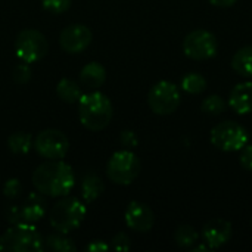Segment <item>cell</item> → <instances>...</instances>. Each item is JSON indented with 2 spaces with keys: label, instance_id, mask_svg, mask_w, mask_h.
I'll list each match as a JSON object with an SVG mask.
<instances>
[{
  "label": "cell",
  "instance_id": "17",
  "mask_svg": "<svg viewBox=\"0 0 252 252\" xmlns=\"http://www.w3.org/2000/svg\"><path fill=\"white\" fill-rule=\"evenodd\" d=\"M103 190H105V185L97 174L89 173L83 177V180H81V196H83L84 202H87V204L94 202L97 198H100Z\"/></svg>",
  "mask_w": 252,
  "mask_h": 252
},
{
  "label": "cell",
  "instance_id": "23",
  "mask_svg": "<svg viewBox=\"0 0 252 252\" xmlns=\"http://www.w3.org/2000/svg\"><path fill=\"white\" fill-rule=\"evenodd\" d=\"M198 238H199V235L189 224L179 226L174 233V241L180 248H192L198 242Z\"/></svg>",
  "mask_w": 252,
  "mask_h": 252
},
{
  "label": "cell",
  "instance_id": "1",
  "mask_svg": "<svg viewBox=\"0 0 252 252\" xmlns=\"http://www.w3.org/2000/svg\"><path fill=\"white\" fill-rule=\"evenodd\" d=\"M74 171L62 159H47L32 173V185L38 193L49 198L66 196L74 188Z\"/></svg>",
  "mask_w": 252,
  "mask_h": 252
},
{
  "label": "cell",
  "instance_id": "12",
  "mask_svg": "<svg viewBox=\"0 0 252 252\" xmlns=\"http://www.w3.org/2000/svg\"><path fill=\"white\" fill-rule=\"evenodd\" d=\"M92 31L83 24H74L65 27L59 34V44L68 53H80L92 41Z\"/></svg>",
  "mask_w": 252,
  "mask_h": 252
},
{
  "label": "cell",
  "instance_id": "10",
  "mask_svg": "<svg viewBox=\"0 0 252 252\" xmlns=\"http://www.w3.org/2000/svg\"><path fill=\"white\" fill-rule=\"evenodd\" d=\"M46 214V202L41 198V193H30L24 204L18 207H9L6 211V220L12 224L28 223L34 224L40 221Z\"/></svg>",
  "mask_w": 252,
  "mask_h": 252
},
{
  "label": "cell",
  "instance_id": "6",
  "mask_svg": "<svg viewBox=\"0 0 252 252\" xmlns=\"http://www.w3.org/2000/svg\"><path fill=\"white\" fill-rule=\"evenodd\" d=\"M210 139L217 149L224 152H236L248 143L250 136L239 123L223 121L211 130Z\"/></svg>",
  "mask_w": 252,
  "mask_h": 252
},
{
  "label": "cell",
  "instance_id": "8",
  "mask_svg": "<svg viewBox=\"0 0 252 252\" xmlns=\"http://www.w3.org/2000/svg\"><path fill=\"white\" fill-rule=\"evenodd\" d=\"M148 105L158 115H170L180 105V90L171 81H158L148 93Z\"/></svg>",
  "mask_w": 252,
  "mask_h": 252
},
{
  "label": "cell",
  "instance_id": "5",
  "mask_svg": "<svg viewBox=\"0 0 252 252\" xmlns=\"http://www.w3.org/2000/svg\"><path fill=\"white\" fill-rule=\"evenodd\" d=\"M140 161L130 149L115 152L106 165V174L115 185L127 186L131 185L140 174Z\"/></svg>",
  "mask_w": 252,
  "mask_h": 252
},
{
  "label": "cell",
  "instance_id": "29",
  "mask_svg": "<svg viewBox=\"0 0 252 252\" xmlns=\"http://www.w3.org/2000/svg\"><path fill=\"white\" fill-rule=\"evenodd\" d=\"M239 162L241 165L248 170L252 171V145H245L242 149H241V157H239Z\"/></svg>",
  "mask_w": 252,
  "mask_h": 252
},
{
  "label": "cell",
  "instance_id": "9",
  "mask_svg": "<svg viewBox=\"0 0 252 252\" xmlns=\"http://www.w3.org/2000/svg\"><path fill=\"white\" fill-rule=\"evenodd\" d=\"M219 43L213 32L207 30H195L183 40V52L193 61H205L217 53Z\"/></svg>",
  "mask_w": 252,
  "mask_h": 252
},
{
  "label": "cell",
  "instance_id": "7",
  "mask_svg": "<svg viewBox=\"0 0 252 252\" xmlns=\"http://www.w3.org/2000/svg\"><path fill=\"white\" fill-rule=\"evenodd\" d=\"M49 44L46 37L32 28L22 30L15 40V53L21 62L34 63L47 55Z\"/></svg>",
  "mask_w": 252,
  "mask_h": 252
},
{
  "label": "cell",
  "instance_id": "20",
  "mask_svg": "<svg viewBox=\"0 0 252 252\" xmlns=\"http://www.w3.org/2000/svg\"><path fill=\"white\" fill-rule=\"evenodd\" d=\"M34 143V139L30 133H24V131H18L9 136L7 139V146L13 154L18 155H25L31 151Z\"/></svg>",
  "mask_w": 252,
  "mask_h": 252
},
{
  "label": "cell",
  "instance_id": "28",
  "mask_svg": "<svg viewBox=\"0 0 252 252\" xmlns=\"http://www.w3.org/2000/svg\"><path fill=\"white\" fill-rule=\"evenodd\" d=\"M109 248H112L115 251H128L131 248V244H130V239L126 233H118L112 238Z\"/></svg>",
  "mask_w": 252,
  "mask_h": 252
},
{
  "label": "cell",
  "instance_id": "22",
  "mask_svg": "<svg viewBox=\"0 0 252 252\" xmlns=\"http://www.w3.org/2000/svg\"><path fill=\"white\" fill-rule=\"evenodd\" d=\"M182 89L189 94H198L202 93L207 89V78L198 72L186 74L182 78Z\"/></svg>",
  "mask_w": 252,
  "mask_h": 252
},
{
  "label": "cell",
  "instance_id": "11",
  "mask_svg": "<svg viewBox=\"0 0 252 252\" xmlns=\"http://www.w3.org/2000/svg\"><path fill=\"white\" fill-rule=\"evenodd\" d=\"M34 148L46 159H62L68 154L69 142L66 136L55 128L43 130L34 140Z\"/></svg>",
  "mask_w": 252,
  "mask_h": 252
},
{
  "label": "cell",
  "instance_id": "2",
  "mask_svg": "<svg viewBox=\"0 0 252 252\" xmlns=\"http://www.w3.org/2000/svg\"><path fill=\"white\" fill-rule=\"evenodd\" d=\"M114 108L108 96L100 92L81 94L78 100V117L81 124L90 131H102L112 120Z\"/></svg>",
  "mask_w": 252,
  "mask_h": 252
},
{
  "label": "cell",
  "instance_id": "19",
  "mask_svg": "<svg viewBox=\"0 0 252 252\" xmlns=\"http://www.w3.org/2000/svg\"><path fill=\"white\" fill-rule=\"evenodd\" d=\"M56 94L59 96L61 100L66 102V103H75L80 100L83 92L81 87L71 78H62L58 86H56Z\"/></svg>",
  "mask_w": 252,
  "mask_h": 252
},
{
  "label": "cell",
  "instance_id": "31",
  "mask_svg": "<svg viewBox=\"0 0 252 252\" xmlns=\"http://www.w3.org/2000/svg\"><path fill=\"white\" fill-rule=\"evenodd\" d=\"M86 250L90 252H102V251H108L109 250V245L105 244L103 241H93L92 244H89L86 247Z\"/></svg>",
  "mask_w": 252,
  "mask_h": 252
},
{
  "label": "cell",
  "instance_id": "3",
  "mask_svg": "<svg viewBox=\"0 0 252 252\" xmlns=\"http://www.w3.org/2000/svg\"><path fill=\"white\" fill-rule=\"evenodd\" d=\"M44 250V238L32 224L28 223L13 224L0 236V251L41 252Z\"/></svg>",
  "mask_w": 252,
  "mask_h": 252
},
{
  "label": "cell",
  "instance_id": "25",
  "mask_svg": "<svg viewBox=\"0 0 252 252\" xmlns=\"http://www.w3.org/2000/svg\"><path fill=\"white\" fill-rule=\"evenodd\" d=\"M41 4L50 13H63L71 7V0H41Z\"/></svg>",
  "mask_w": 252,
  "mask_h": 252
},
{
  "label": "cell",
  "instance_id": "32",
  "mask_svg": "<svg viewBox=\"0 0 252 252\" xmlns=\"http://www.w3.org/2000/svg\"><path fill=\"white\" fill-rule=\"evenodd\" d=\"M208 1L217 7H230L236 3V0H208Z\"/></svg>",
  "mask_w": 252,
  "mask_h": 252
},
{
  "label": "cell",
  "instance_id": "33",
  "mask_svg": "<svg viewBox=\"0 0 252 252\" xmlns=\"http://www.w3.org/2000/svg\"><path fill=\"white\" fill-rule=\"evenodd\" d=\"M190 251L192 252H201V251H210V247H208V245H207V244H204V245H196V247H195V245H193V248H192V250H190Z\"/></svg>",
  "mask_w": 252,
  "mask_h": 252
},
{
  "label": "cell",
  "instance_id": "27",
  "mask_svg": "<svg viewBox=\"0 0 252 252\" xmlns=\"http://www.w3.org/2000/svg\"><path fill=\"white\" fill-rule=\"evenodd\" d=\"M22 192V185L18 179H9L4 186H3V193L9 199H15L21 195Z\"/></svg>",
  "mask_w": 252,
  "mask_h": 252
},
{
  "label": "cell",
  "instance_id": "18",
  "mask_svg": "<svg viewBox=\"0 0 252 252\" xmlns=\"http://www.w3.org/2000/svg\"><path fill=\"white\" fill-rule=\"evenodd\" d=\"M232 68L242 77H252V46H245L233 55Z\"/></svg>",
  "mask_w": 252,
  "mask_h": 252
},
{
  "label": "cell",
  "instance_id": "13",
  "mask_svg": "<svg viewBox=\"0 0 252 252\" xmlns=\"http://www.w3.org/2000/svg\"><path fill=\"white\" fill-rule=\"evenodd\" d=\"M124 219H126V224L131 230L142 232V233L149 232L155 223L154 211L146 204H142L137 201H133L128 204L126 214H124Z\"/></svg>",
  "mask_w": 252,
  "mask_h": 252
},
{
  "label": "cell",
  "instance_id": "24",
  "mask_svg": "<svg viewBox=\"0 0 252 252\" xmlns=\"http://www.w3.org/2000/svg\"><path fill=\"white\" fill-rule=\"evenodd\" d=\"M226 102L221 96L219 94H211L208 96L207 99H204L202 105H201V109L202 112L205 114H210V115H220L226 111Z\"/></svg>",
  "mask_w": 252,
  "mask_h": 252
},
{
  "label": "cell",
  "instance_id": "30",
  "mask_svg": "<svg viewBox=\"0 0 252 252\" xmlns=\"http://www.w3.org/2000/svg\"><path fill=\"white\" fill-rule=\"evenodd\" d=\"M120 142H121V145H123V146H126V148H128V149L136 148V146H137V143H139L137 136H136L133 131H130V130H124V131L121 133V136H120Z\"/></svg>",
  "mask_w": 252,
  "mask_h": 252
},
{
  "label": "cell",
  "instance_id": "4",
  "mask_svg": "<svg viewBox=\"0 0 252 252\" xmlns=\"http://www.w3.org/2000/svg\"><path fill=\"white\" fill-rule=\"evenodd\" d=\"M86 205L72 196H62L50 210L49 221L50 226L59 233H71L78 229L86 217Z\"/></svg>",
  "mask_w": 252,
  "mask_h": 252
},
{
  "label": "cell",
  "instance_id": "26",
  "mask_svg": "<svg viewBox=\"0 0 252 252\" xmlns=\"http://www.w3.org/2000/svg\"><path fill=\"white\" fill-rule=\"evenodd\" d=\"M31 74H32V72H31L30 63L21 62V63L16 65L15 69H13V80H15V83H18V84H25V83L30 81Z\"/></svg>",
  "mask_w": 252,
  "mask_h": 252
},
{
  "label": "cell",
  "instance_id": "15",
  "mask_svg": "<svg viewBox=\"0 0 252 252\" xmlns=\"http://www.w3.org/2000/svg\"><path fill=\"white\" fill-rule=\"evenodd\" d=\"M229 105L239 115H247V114L252 112L251 81L239 83L232 89L230 96H229Z\"/></svg>",
  "mask_w": 252,
  "mask_h": 252
},
{
  "label": "cell",
  "instance_id": "14",
  "mask_svg": "<svg viewBox=\"0 0 252 252\" xmlns=\"http://www.w3.org/2000/svg\"><path fill=\"white\" fill-rule=\"evenodd\" d=\"M202 238L210 250H217L232 238V224L224 219H213L202 229Z\"/></svg>",
  "mask_w": 252,
  "mask_h": 252
},
{
  "label": "cell",
  "instance_id": "21",
  "mask_svg": "<svg viewBox=\"0 0 252 252\" xmlns=\"http://www.w3.org/2000/svg\"><path fill=\"white\" fill-rule=\"evenodd\" d=\"M46 248L55 252H74L77 251L75 244L65 236V233H56V235H49L44 239Z\"/></svg>",
  "mask_w": 252,
  "mask_h": 252
},
{
  "label": "cell",
  "instance_id": "34",
  "mask_svg": "<svg viewBox=\"0 0 252 252\" xmlns=\"http://www.w3.org/2000/svg\"><path fill=\"white\" fill-rule=\"evenodd\" d=\"M251 227H252V217H251Z\"/></svg>",
  "mask_w": 252,
  "mask_h": 252
},
{
  "label": "cell",
  "instance_id": "16",
  "mask_svg": "<svg viewBox=\"0 0 252 252\" xmlns=\"http://www.w3.org/2000/svg\"><path fill=\"white\" fill-rule=\"evenodd\" d=\"M80 80L86 89L96 90L103 86L106 81V69L99 62H90L86 66H83L80 72Z\"/></svg>",
  "mask_w": 252,
  "mask_h": 252
}]
</instances>
